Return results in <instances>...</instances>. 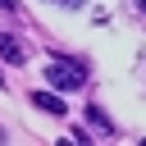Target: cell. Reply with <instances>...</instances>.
I'll return each instance as SVG.
<instances>
[{
  "instance_id": "1",
  "label": "cell",
  "mask_w": 146,
  "mask_h": 146,
  "mask_svg": "<svg viewBox=\"0 0 146 146\" xmlns=\"http://www.w3.org/2000/svg\"><path fill=\"white\" fill-rule=\"evenodd\" d=\"M46 78H50V87H59V91H78V87L87 82V68H82L78 59H50V64H46Z\"/></svg>"
},
{
  "instance_id": "2",
  "label": "cell",
  "mask_w": 146,
  "mask_h": 146,
  "mask_svg": "<svg viewBox=\"0 0 146 146\" xmlns=\"http://www.w3.org/2000/svg\"><path fill=\"white\" fill-rule=\"evenodd\" d=\"M32 100H36V105H41V110H46V114H64V100H59V96H55V91H36V96H32Z\"/></svg>"
},
{
  "instance_id": "3",
  "label": "cell",
  "mask_w": 146,
  "mask_h": 146,
  "mask_svg": "<svg viewBox=\"0 0 146 146\" xmlns=\"http://www.w3.org/2000/svg\"><path fill=\"white\" fill-rule=\"evenodd\" d=\"M0 55H5L9 64H23V46H18L14 36H5V32H0Z\"/></svg>"
},
{
  "instance_id": "4",
  "label": "cell",
  "mask_w": 146,
  "mask_h": 146,
  "mask_svg": "<svg viewBox=\"0 0 146 146\" xmlns=\"http://www.w3.org/2000/svg\"><path fill=\"white\" fill-rule=\"evenodd\" d=\"M55 5H82V0H55Z\"/></svg>"
},
{
  "instance_id": "5",
  "label": "cell",
  "mask_w": 146,
  "mask_h": 146,
  "mask_svg": "<svg viewBox=\"0 0 146 146\" xmlns=\"http://www.w3.org/2000/svg\"><path fill=\"white\" fill-rule=\"evenodd\" d=\"M0 5H5V9H9V5H14V0H0Z\"/></svg>"
},
{
  "instance_id": "6",
  "label": "cell",
  "mask_w": 146,
  "mask_h": 146,
  "mask_svg": "<svg viewBox=\"0 0 146 146\" xmlns=\"http://www.w3.org/2000/svg\"><path fill=\"white\" fill-rule=\"evenodd\" d=\"M141 9H146V0H141Z\"/></svg>"
}]
</instances>
